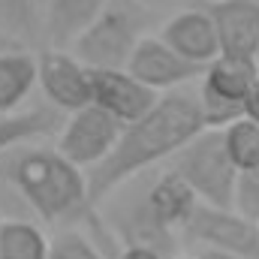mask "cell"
<instances>
[{
    "instance_id": "7c38bea8",
    "label": "cell",
    "mask_w": 259,
    "mask_h": 259,
    "mask_svg": "<svg viewBox=\"0 0 259 259\" xmlns=\"http://www.w3.org/2000/svg\"><path fill=\"white\" fill-rule=\"evenodd\" d=\"M160 39L172 52H178L181 58H187L190 64H199V66H208L220 55L214 21H211V15L205 9H184L175 18H169Z\"/></svg>"
},
{
    "instance_id": "cb8c5ba5",
    "label": "cell",
    "mask_w": 259,
    "mask_h": 259,
    "mask_svg": "<svg viewBox=\"0 0 259 259\" xmlns=\"http://www.w3.org/2000/svg\"><path fill=\"white\" fill-rule=\"evenodd\" d=\"M118 259H163V256H160L157 247H148V244H130V247L121 250V256Z\"/></svg>"
},
{
    "instance_id": "ffe728a7",
    "label": "cell",
    "mask_w": 259,
    "mask_h": 259,
    "mask_svg": "<svg viewBox=\"0 0 259 259\" xmlns=\"http://www.w3.org/2000/svg\"><path fill=\"white\" fill-rule=\"evenodd\" d=\"M49 259H103L97 244L78 229H64L49 241Z\"/></svg>"
},
{
    "instance_id": "8992f818",
    "label": "cell",
    "mask_w": 259,
    "mask_h": 259,
    "mask_svg": "<svg viewBox=\"0 0 259 259\" xmlns=\"http://www.w3.org/2000/svg\"><path fill=\"white\" fill-rule=\"evenodd\" d=\"M121 130H124L121 121H115L109 112L91 103L64 118L58 130V154L78 169H94L112 154Z\"/></svg>"
},
{
    "instance_id": "44dd1931",
    "label": "cell",
    "mask_w": 259,
    "mask_h": 259,
    "mask_svg": "<svg viewBox=\"0 0 259 259\" xmlns=\"http://www.w3.org/2000/svg\"><path fill=\"white\" fill-rule=\"evenodd\" d=\"M241 217L247 220H259V166L247 169V172H238V181H235V205H232Z\"/></svg>"
},
{
    "instance_id": "8fae6325",
    "label": "cell",
    "mask_w": 259,
    "mask_h": 259,
    "mask_svg": "<svg viewBox=\"0 0 259 259\" xmlns=\"http://www.w3.org/2000/svg\"><path fill=\"white\" fill-rule=\"evenodd\" d=\"M205 12L214 21L220 55L256 58V52H259V0H211Z\"/></svg>"
},
{
    "instance_id": "83f0119b",
    "label": "cell",
    "mask_w": 259,
    "mask_h": 259,
    "mask_svg": "<svg viewBox=\"0 0 259 259\" xmlns=\"http://www.w3.org/2000/svg\"><path fill=\"white\" fill-rule=\"evenodd\" d=\"M178 259H190V256H178Z\"/></svg>"
},
{
    "instance_id": "ba28073f",
    "label": "cell",
    "mask_w": 259,
    "mask_h": 259,
    "mask_svg": "<svg viewBox=\"0 0 259 259\" xmlns=\"http://www.w3.org/2000/svg\"><path fill=\"white\" fill-rule=\"evenodd\" d=\"M36 84L49 106L64 115L91 106V66H84L69 49H46L36 55Z\"/></svg>"
},
{
    "instance_id": "7a4b0ae2",
    "label": "cell",
    "mask_w": 259,
    "mask_h": 259,
    "mask_svg": "<svg viewBox=\"0 0 259 259\" xmlns=\"http://www.w3.org/2000/svg\"><path fill=\"white\" fill-rule=\"evenodd\" d=\"M9 181L46 223H72L94 211L88 175L58 151H24L9 166Z\"/></svg>"
},
{
    "instance_id": "7402d4cb",
    "label": "cell",
    "mask_w": 259,
    "mask_h": 259,
    "mask_svg": "<svg viewBox=\"0 0 259 259\" xmlns=\"http://www.w3.org/2000/svg\"><path fill=\"white\" fill-rule=\"evenodd\" d=\"M3 6H6V15H9L15 30L27 33L33 27V21H36V0H3Z\"/></svg>"
},
{
    "instance_id": "5bb4252c",
    "label": "cell",
    "mask_w": 259,
    "mask_h": 259,
    "mask_svg": "<svg viewBox=\"0 0 259 259\" xmlns=\"http://www.w3.org/2000/svg\"><path fill=\"white\" fill-rule=\"evenodd\" d=\"M36 88V55L18 49L0 52V115L18 112V106Z\"/></svg>"
},
{
    "instance_id": "d4e9b609",
    "label": "cell",
    "mask_w": 259,
    "mask_h": 259,
    "mask_svg": "<svg viewBox=\"0 0 259 259\" xmlns=\"http://www.w3.org/2000/svg\"><path fill=\"white\" fill-rule=\"evenodd\" d=\"M196 259H241L235 253H226V250H214V247H202V253Z\"/></svg>"
},
{
    "instance_id": "f1b7e54d",
    "label": "cell",
    "mask_w": 259,
    "mask_h": 259,
    "mask_svg": "<svg viewBox=\"0 0 259 259\" xmlns=\"http://www.w3.org/2000/svg\"><path fill=\"white\" fill-rule=\"evenodd\" d=\"M256 229H259V220H256Z\"/></svg>"
},
{
    "instance_id": "30bf717a",
    "label": "cell",
    "mask_w": 259,
    "mask_h": 259,
    "mask_svg": "<svg viewBox=\"0 0 259 259\" xmlns=\"http://www.w3.org/2000/svg\"><path fill=\"white\" fill-rule=\"evenodd\" d=\"M157 100L160 94L133 78L127 69H91V103L124 127L139 121Z\"/></svg>"
},
{
    "instance_id": "d6986e66",
    "label": "cell",
    "mask_w": 259,
    "mask_h": 259,
    "mask_svg": "<svg viewBox=\"0 0 259 259\" xmlns=\"http://www.w3.org/2000/svg\"><path fill=\"white\" fill-rule=\"evenodd\" d=\"M196 103H199L202 121H205V127H208V130H223V127H229L232 121H238V118L244 115L241 103L220 97V94H217V91H211L208 84H199Z\"/></svg>"
},
{
    "instance_id": "4fadbf2b",
    "label": "cell",
    "mask_w": 259,
    "mask_h": 259,
    "mask_svg": "<svg viewBox=\"0 0 259 259\" xmlns=\"http://www.w3.org/2000/svg\"><path fill=\"white\" fill-rule=\"evenodd\" d=\"M112 0H46L42 33L49 49H69L75 36L109 6Z\"/></svg>"
},
{
    "instance_id": "9a60e30c",
    "label": "cell",
    "mask_w": 259,
    "mask_h": 259,
    "mask_svg": "<svg viewBox=\"0 0 259 259\" xmlns=\"http://www.w3.org/2000/svg\"><path fill=\"white\" fill-rule=\"evenodd\" d=\"M64 118L66 115L58 112L55 106H36V109H27V112L0 115V154L18 148L24 142H33V139L58 133Z\"/></svg>"
},
{
    "instance_id": "4316f807",
    "label": "cell",
    "mask_w": 259,
    "mask_h": 259,
    "mask_svg": "<svg viewBox=\"0 0 259 259\" xmlns=\"http://www.w3.org/2000/svg\"><path fill=\"white\" fill-rule=\"evenodd\" d=\"M253 61H256V66H259V52H256V58H253Z\"/></svg>"
},
{
    "instance_id": "5b68a950",
    "label": "cell",
    "mask_w": 259,
    "mask_h": 259,
    "mask_svg": "<svg viewBox=\"0 0 259 259\" xmlns=\"http://www.w3.org/2000/svg\"><path fill=\"white\" fill-rule=\"evenodd\" d=\"M196 205H199V199L190 190V184L175 169L163 172L148 187V196H145L142 208L136 211V226H139V235H142V241H136V244L154 247L151 238L169 241L172 232H181L187 226Z\"/></svg>"
},
{
    "instance_id": "484cf974",
    "label": "cell",
    "mask_w": 259,
    "mask_h": 259,
    "mask_svg": "<svg viewBox=\"0 0 259 259\" xmlns=\"http://www.w3.org/2000/svg\"><path fill=\"white\" fill-rule=\"evenodd\" d=\"M9 49H18V39L6 30H0V52H9Z\"/></svg>"
},
{
    "instance_id": "e0dca14e",
    "label": "cell",
    "mask_w": 259,
    "mask_h": 259,
    "mask_svg": "<svg viewBox=\"0 0 259 259\" xmlns=\"http://www.w3.org/2000/svg\"><path fill=\"white\" fill-rule=\"evenodd\" d=\"M0 259H49L46 232L27 220H3L0 223Z\"/></svg>"
},
{
    "instance_id": "2e32d148",
    "label": "cell",
    "mask_w": 259,
    "mask_h": 259,
    "mask_svg": "<svg viewBox=\"0 0 259 259\" xmlns=\"http://www.w3.org/2000/svg\"><path fill=\"white\" fill-rule=\"evenodd\" d=\"M259 66L253 58H238V55H217L202 72V84H208L211 91H217L226 100L241 103L244 94L250 91V84L256 81Z\"/></svg>"
},
{
    "instance_id": "6da1fadb",
    "label": "cell",
    "mask_w": 259,
    "mask_h": 259,
    "mask_svg": "<svg viewBox=\"0 0 259 259\" xmlns=\"http://www.w3.org/2000/svg\"><path fill=\"white\" fill-rule=\"evenodd\" d=\"M205 127L196 94L169 91L163 94L139 121H133L121 130L118 145L112 154L88 169V199L91 205L103 202L112 190H118L127 178L139 175L142 169L175 157L193 136H199Z\"/></svg>"
},
{
    "instance_id": "603a6c76",
    "label": "cell",
    "mask_w": 259,
    "mask_h": 259,
    "mask_svg": "<svg viewBox=\"0 0 259 259\" xmlns=\"http://www.w3.org/2000/svg\"><path fill=\"white\" fill-rule=\"evenodd\" d=\"M241 109H244V118H250V121H256L259 124V75H256V81L250 84V91L244 94Z\"/></svg>"
},
{
    "instance_id": "3957f363",
    "label": "cell",
    "mask_w": 259,
    "mask_h": 259,
    "mask_svg": "<svg viewBox=\"0 0 259 259\" xmlns=\"http://www.w3.org/2000/svg\"><path fill=\"white\" fill-rule=\"evenodd\" d=\"M196 193L199 202L217 205V208H232L235 205V181L238 169L226 154L223 133L220 130H202L193 136L178 154L172 166Z\"/></svg>"
},
{
    "instance_id": "9c48e42d",
    "label": "cell",
    "mask_w": 259,
    "mask_h": 259,
    "mask_svg": "<svg viewBox=\"0 0 259 259\" xmlns=\"http://www.w3.org/2000/svg\"><path fill=\"white\" fill-rule=\"evenodd\" d=\"M124 69L157 94H169L193 78H202V72H205V66L190 64L187 58L172 52L160 36H142Z\"/></svg>"
},
{
    "instance_id": "52a82bcc",
    "label": "cell",
    "mask_w": 259,
    "mask_h": 259,
    "mask_svg": "<svg viewBox=\"0 0 259 259\" xmlns=\"http://www.w3.org/2000/svg\"><path fill=\"white\" fill-rule=\"evenodd\" d=\"M181 232H184L187 241L202 244V247L226 250V253H235V256H241V259L259 256L256 223L247 220V217H241L235 208H217V205L199 202Z\"/></svg>"
},
{
    "instance_id": "277c9868",
    "label": "cell",
    "mask_w": 259,
    "mask_h": 259,
    "mask_svg": "<svg viewBox=\"0 0 259 259\" xmlns=\"http://www.w3.org/2000/svg\"><path fill=\"white\" fill-rule=\"evenodd\" d=\"M142 39V15L127 0H112L69 46V52L91 69H124Z\"/></svg>"
},
{
    "instance_id": "ac0fdd59",
    "label": "cell",
    "mask_w": 259,
    "mask_h": 259,
    "mask_svg": "<svg viewBox=\"0 0 259 259\" xmlns=\"http://www.w3.org/2000/svg\"><path fill=\"white\" fill-rule=\"evenodd\" d=\"M220 133H223L226 154H229V160L235 163L238 172H247V169L259 166V124L256 121L241 115L238 121H232Z\"/></svg>"
}]
</instances>
